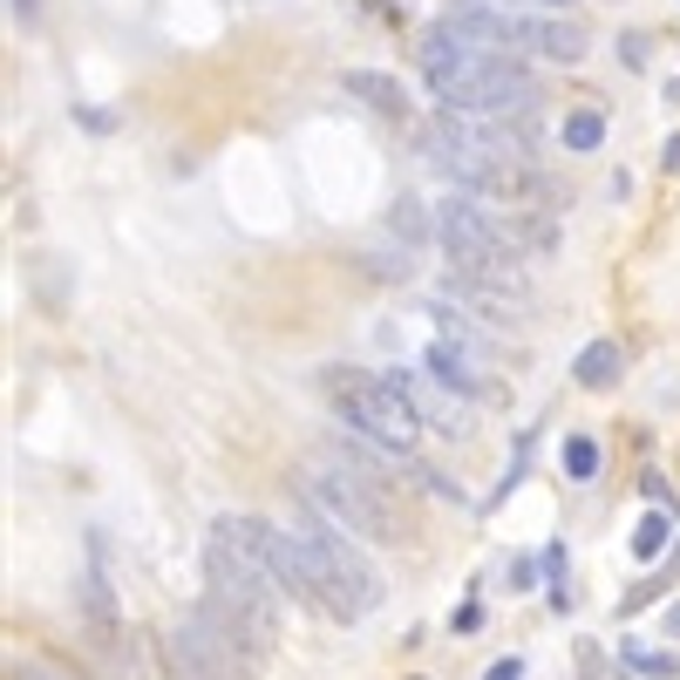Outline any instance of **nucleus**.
Instances as JSON below:
<instances>
[{
	"mask_svg": "<svg viewBox=\"0 0 680 680\" xmlns=\"http://www.w3.org/2000/svg\"><path fill=\"white\" fill-rule=\"evenodd\" d=\"M667 633H673V639H680V606H667Z\"/></svg>",
	"mask_w": 680,
	"mask_h": 680,
	"instance_id": "23",
	"label": "nucleus"
},
{
	"mask_svg": "<svg viewBox=\"0 0 680 680\" xmlns=\"http://www.w3.org/2000/svg\"><path fill=\"white\" fill-rule=\"evenodd\" d=\"M14 14H21V21H34V14H42V0H14Z\"/></svg>",
	"mask_w": 680,
	"mask_h": 680,
	"instance_id": "21",
	"label": "nucleus"
},
{
	"mask_svg": "<svg viewBox=\"0 0 680 680\" xmlns=\"http://www.w3.org/2000/svg\"><path fill=\"white\" fill-rule=\"evenodd\" d=\"M347 89H354V96H368V102H375V109H388V116H402V89H395L388 75H361V68H354V75H347Z\"/></svg>",
	"mask_w": 680,
	"mask_h": 680,
	"instance_id": "10",
	"label": "nucleus"
},
{
	"mask_svg": "<svg viewBox=\"0 0 680 680\" xmlns=\"http://www.w3.org/2000/svg\"><path fill=\"white\" fill-rule=\"evenodd\" d=\"M660 551H667V517L654 510V517H639V531H633V558H647V565H654Z\"/></svg>",
	"mask_w": 680,
	"mask_h": 680,
	"instance_id": "12",
	"label": "nucleus"
},
{
	"mask_svg": "<svg viewBox=\"0 0 680 680\" xmlns=\"http://www.w3.org/2000/svg\"><path fill=\"white\" fill-rule=\"evenodd\" d=\"M429 231H435V246L450 252L456 279L484 287L504 306H525V259H517V231L504 218H490L476 197H443V205L429 212Z\"/></svg>",
	"mask_w": 680,
	"mask_h": 680,
	"instance_id": "2",
	"label": "nucleus"
},
{
	"mask_svg": "<svg viewBox=\"0 0 680 680\" xmlns=\"http://www.w3.org/2000/svg\"><path fill=\"white\" fill-rule=\"evenodd\" d=\"M626 660H633V673H647V680H673L680 673L673 654H647V647H626Z\"/></svg>",
	"mask_w": 680,
	"mask_h": 680,
	"instance_id": "13",
	"label": "nucleus"
},
{
	"mask_svg": "<svg viewBox=\"0 0 680 680\" xmlns=\"http://www.w3.org/2000/svg\"><path fill=\"white\" fill-rule=\"evenodd\" d=\"M422 83L443 109H463V116H517L531 109V75L517 68L510 55H484V48H463L456 34L435 28L422 42Z\"/></svg>",
	"mask_w": 680,
	"mask_h": 680,
	"instance_id": "1",
	"label": "nucleus"
},
{
	"mask_svg": "<svg viewBox=\"0 0 680 680\" xmlns=\"http://www.w3.org/2000/svg\"><path fill=\"white\" fill-rule=\"evenodd\" d=\"M639 490H647L654 504H667V497H673V490H667V476H654V469H647V476H639Z\"/></svg>",
	"mask_w": 680,
	"mask_h": 680,
	"instance_id": "17",
	"label": "nucleus"
},
{
	"mask_svg": "<svg viewBox=\"0 0 680 680\" xmlns=\"http://www.w3.org/2000/svg\"><path fill=\"white\" fill-rule=\"evenodd\" d=\"M476 626H484V606H476V598H469V606L456 613V633H476Z\"/></svg>",
	"mask_w": 680,
	"mask_h": 680,
	"instance_id": "18",
	"label": "nucleus"
},
{
	"mask_svg": "<svg viewBox=\"0 0 680 680\" xmlns=\"http://www.w3.org/2000/svg\"><path fill=\"white\" fill-rule=\"evenodd\" d=\"M300 538H306V565H313V613H334L341 626L368 619L381 606V572L334 531V517L320 504H306Z\"/></svg>",
	"mask_w": 680,
	"mask_h": 680,
	"instance_id": "3",
	"label": "nucleus"
},
{
	"mask_svg": "<svg viewBox=\"0 0 680 680\" xmlns=\"http://www.w3.org/2000/svg\"><path fill=\"white\" fill-rule=\"evenodd\" d=\"M626 375V354H619V341H592L579 361H572V381L579 388H613Z\"/></svg>",
	"mask_w": 680,
	"mask_h": 680,
	"instance_id": "8",
	"label": "nucleus"
},
{
	"mask_svg": "<svg viewBox=\"0 0 680 680\" xmlns=\"http://www.w3.org/2000/svg\"><path fill=\"white\" fill-rule=\"evenodd\" d=\"M598 463H606V450H598L592 435H572V443H565V476H572V484H592Z\"/></svg>",
	"mask_w": 680,
	"mask_h": 680,
	"instance_id": "11",
	"label": "nucleus"
},
{
	"mask_svg": "<svg viewBox=\"0 0 680 680\" xmlns=\"http://www.w3.org/2000/svg\"><path fill=\"white\" fill-rule=\"evenodd\" d=\"M544 579H551V585L565 579V544H544Z\"/></svg>",
	"mask_w": 680,
	"mask_h": 680,
	"instance_id": "15",
	"label": "nucleus"
},
{
	"mask_svg": "<svg viewBox=\"0 0 680 680\" xmlns=\"http://www.w3.org/2000/svg\"><path fill=\"white\" fill-rule=\"evenodd\" d=\"M484 680H525V660H497V667H490Z\"/></svg>",
	"mask_w": 680,
	"mask_h": 680,
	"instance_id": "19",
	"label": "nucleus"
},
{
	"mask_svg": "<svg viewBox=\"0 0 680 680\" xmlns=\"http://www.w3.org/2000/svg\"><path fill=\"white\" fill-rule=\"evenodd\" d=\"M490 8H572V0H490Z\"/></svg>",
	"mask_w": 680,
	"mask_h": 680,
	"instance_id": "20",
	"label": "nucleus"
},
{
	"mask_svg": "<svg viewBox=\"0 0 680 680\" xmlns=\"http://www.w3.org/2000/svg\"><path fill=\"white\" fill-rule=\"evenodd\" d=\"M592 42L579 21H525V55H544V62H579Z\"/></svg>",
	"mask_w": 680,
	"mask_h": 680,
	"instance_id": "7",
	"label": "nucleus"
},
{
	"mask_svg": "<svg viewBox=\"0 0 680 680\" xmlns=\"http://www.w3.org/2000/svg\"><path fill=\"white\" fill-rule=\"evenodd\" d=\"M21 680H62V673H48V667H21Z\"/></svg>",
	"mask_w": 680,
	"mask_h": 680,
	"instance_id": "22",
	"label": "nucleus"
},
{
	"mask_svg": "<svg viewBox=\"0 0 680 680\" xmlns=\"http://www.w3.org/2000/svg\"><path fill=\"white\" fill-rule=\"evenodd\" d=\"M75 116H83V130H96V137L116 130V109H75Z\"/></svg>",
	"mask_w": 680,
	"mask_h": 680,
	"instance_id": "14",
	"label": "nucleus"
},
{
	"mask_svg": "<svg viewBox=\"0 0 680 680\" xmlns=\"http://www.w3.org/2000/svg\"><path fill=\"white\" fill-rule=\"evenodd\" d=\"M164 660H171V680H252V647L238 633H225L205 606L191 619H177L164 633Z\"/></svg>",
	"mask_w": 680,
	"mask_h": 680,
	"instance_id": "5",
	"label": "nucleus"
},
{
	"mask_svg": "<svg viewBox=\"0 0 680 680\" xmlns=\"http://www.w3.org/2000/svg\"><path fill=\"white\" fill-rule=\"evenodd\" d=\"M598 143H606V109H572L565 116V150H598Z\"/></svg>",
	"mask_w": 680,
	"mask_h": 680,
	"instance_id": "9",
	"label": "nucleus"
},
{
	"mask_svg": "<svg viewBox=\"0 0 680 680\" xmlns=\"http://www.w3.org/2000/svg\"><path fill=\"white\" fill-rule=\"evenodd\" d=\"M388 381L415 402V415H422V422H443V429H463V422H469V409L456 402V388H450V381H422V375H388Z\"/></svg>",
	"mask_w": 680,
	"mask_h": 680,
	"instance_id": "6",
	"label": "nucleus"
},
{
	"mask_svg": "<svg viewBox=\"0 0 680 680\" xmlns=\"http://www.w3.org/2000/svg\"><path fill=\"white\" fill-rule=\"evenodd\" d=\"M619 55H626V62L639 68V62H647V34H626V42H619Z\"/></svg>",
	"mask_w": 680,
	"mask_h": 680,
	"instance_id": "16",
	"label": "nucleus"
},
{
	"mask_svg": "<svg viewBox=\"0 0 680 680\" xmlns=\"http://www.w3.org/2000/svg\"><path fill=\"white\" fill-rule=\"evenodd\" d=\"M320 388H327V402L341 409V422L354 435H368V443L395 450V456H415L422 450V415L402 388H395L388 375H368V368H327L320 375Z\"/></svg>",
	"mask_w": 680,
	"mask_h": 680,
	"instance_id": "4",
	"label": "nucleus"
}]
</instances>
